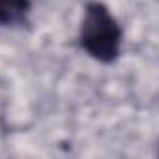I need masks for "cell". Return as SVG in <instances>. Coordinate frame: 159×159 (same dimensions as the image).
Here are the masks:
<instances>
[{
	"instance_id": "obj_1",
	"label": "cell",
	"mask_w": 159,
	"mask_h": 159,
	"mask_svg": "<svg viewBox=\"0 0 159 159\" xmlns=\"http://www.w3.org/2000/svg\"><path fill=\"white\" fill-rule=\"evenodd\" d=\"M79 41L98 62L111 64L118 58L122 49V28L105 4L92 2L86 6Z\"/></svg>"
},
{
	"instance_id": "obj_2",
	"label": "cell",
	"mask_w": 159,
	"mask_h": 159,
	"mask_svg": "<svg viewBox=\"0 0 159 159\" xmlns=\"http://www.w3.org/2000/svg\"><path fill=\"white\" fill-rule=\"evenodd\" d=\"M32 0H0V25H15L30 11Z\"/></svg>"
}]
</instances>
